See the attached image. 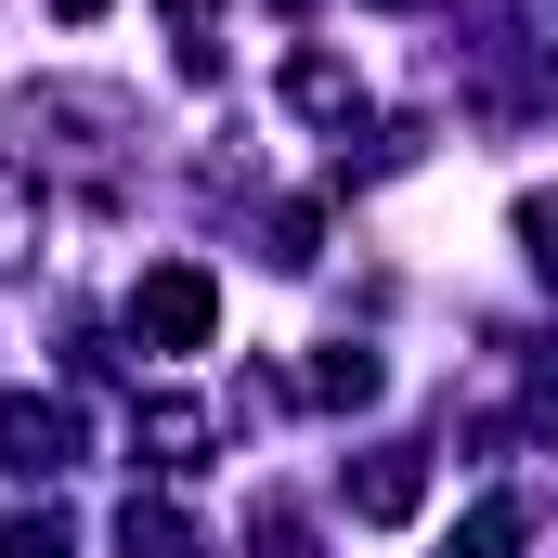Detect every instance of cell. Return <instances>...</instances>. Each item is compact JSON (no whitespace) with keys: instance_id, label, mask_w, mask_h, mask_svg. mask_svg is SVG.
Here are the masks:
<instances>
[{"instance_id":"2","label":"cell","mask_w":558,"mask_h":558,"mask_svg":"<svg viewBox=\"0 0 558 558\" xmlns=\"http://www.w3.org/2000/svg\"><path fill=\"white\" fill-rule=\"evenodd\" d=\"M65 441H78V428L52 416V403H13V416H0V454H13V468H65Z\"/></svg>"},{"instance_id":"1","label":"cell","mask_w":558,"mask_h":558,"mask_svg":"<svg viewBox=\"0 0 558 558\" xmlns=\"http://www.w3.org/2000/svg\"><path fill=\"white\" fill-rule=\"evenodd\" d=\"M131 312L169 338V351H208V274H143V299H131Z\"/></svg>"},{"instance_id":"5","label":"cell","mask_w":558,"mask_h":558,"mask_svg":"<svg viewBox=\"0 0 558 558\" xmlns=\"http://www.w3.org/2000/svg\"><path fill=\"white\" fill-rule=\"evenodd\" d=\"M65 13H105V0H65Z\"/></svg>"},{"instance_id":"3","label":"cell","mask_w":558,"mask_h":558,"mask_svg":"<svg viewBox=\"0 0 558 558\" xmlns=\"http://www.w3.org/2000/svg\"><path fill=\"white\" fill-rule=\"evenodd\" d=\"M26 247H39V195H26V182H13V169H0V274H13V260H26Z\"/></svg>"},{"instance_id":"4","label":"cell","mask_w":558,"mask_h":558,"mask_svg":"<svg viewBox=\"0 0 558 558\" xmlns=\"http://www.w3.org/2000/svg\"><path fill=\"white\" fill-rule=\"evenodd\" d=\"M0 558H65V533L52 520H0Z\"/></svg>"}]
</instances>
